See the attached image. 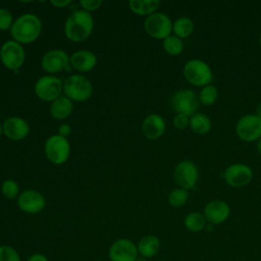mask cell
I'll return each instance as SVG.
<instances>
[{
	"label": "cell",
	"instance_id": "obj_37",
	"mask_svg": "<svg viewBox=\"0 0 261 261\" xmlns=\"http://www.w3.org/2000/svg\"><path fill=\"white\" fill-rule=\"evenodd\" d=\"M256 115L261 118V102H259L256 106Z\"/></svg>",
	"mask_w": 261,
	"mask_h": 261
},
{
	"label": "cell",
	"instance_id": "obj_34",
	"mask_svg": "<svg viewBox=\"0 0 261 261\" xmlns=\"http://www.w3.org/2000/svg\"><path fill=\"white\" fill-rule=\"evenodd\" d=\"M70 132H71L70 125L67 124V123H62L58 126V134L57 135L66 138L70 134Z\"/></svg>",
	"mask_w": 261,
	"mask_h": 261
},
{
	"label": "cell",
	"instance_id": "obj_6",
	"mask_svg": "<svg viewBox=\"0 0 261 261\" xmlns=\"http://www.w3.org/2000/svg\"><path fill=\"white\" fill-rule=\"evenodd\" d=\"M44 151L50 162L60 165L68 159L70 154V145L66 138L59 135H53L46 140Z\"/></svg>",
	"mask_w": 261,
	"mask_h": 261
},
{
	"label": "cell",
	"instance_id": "obj_12",
	"mask_svg": "<svg viewBox=\"0 0 261 261\" xmlns=\"http://www.w3.org/2000/svg\"><path fill=\"white\" fill-rule=\"evenodd\" d=\"M108 257L110 261H136L139 257L137 245L129 239H118L111 244Z\"/></svg>",
	"mask_w": 261,
	"mask_h": 261
},
{
	"label": "cell",
	"instance_id": "obj_4",
	"mask_svg": "<svg viewBox=\"0 0 261 261\" xmlns=\"http://www.w3.org/2000/svg\"><path fill=\"white\" fill-rule=\"evenodd\" d=\"M63 91L71 101H87L93 94V86L89 79L81 74H71L64 81Z\"/></svg>",
	"mask_w": 261,
	"mask_h": 261
},
{
	"label": "cell",
	"instance_id": "obj_18",
	"mask_svg": "<svg viewBox=\"0 0 261 261\" xmlns=\"http://www.w3.org/2000/svg\"><path fill=\"white\" fill-rule=\"evenodd\" d=\"M142 132L147 139L157 140L165 132V121L159 114H149L143 120Z\"/></svg>",
	"mask_w": 261,
	"mask_h": 261
},
{
	"label": "cell",
	"instance_id": "obj_32",
	"mask_svg": "<svg viewBox=\"0 0 261 261\" xmlns=\"http://www.w3.org/2000/svg\"><path fill=\"white\" fill-rule=\"evenodd\" d=\"M101 0H81L80 5L82 6L83 10H86L88 12L97 10L102 5Z\"/></svg>",
	"mask_w": 261,
	"mask_h": 261
},
{
	"label": "cell",
	"instance_id": "obj_10",
	"mask_svg": "<svg viewBox=\"0 0 261 261\" xmlns=\"http://www.w3.org/2000/svg\"><path fill=\"white\" fill-rule=\"evenodd\" d=\"M199 172L196 164L190 160L178 162L173 170V179L179 188L190 190L197 185Z\"/></svg>",
	"mask_w": 261,
	"mask_h": 261
},
{
	"label": "cell",
	"instance_id": "obj_38",
	"mask_svg": "<svg viewBox=\"0 0 261 261\" xmlns=\"http://www.w3.org/2000/svg\"><path fill=\"white\" fill-rule=\"evenodd\" d=\"M256 148H257V151L259 152V154H261V137L257 140V143H256Z\"/></svg>",
	"mask_w": 261,
	"mask_h": 261
},
{
	"label": "cell",
	"instance_id": "obj_19",
	"mask_svg": "<svg viewBox=\"0 0 261 261\" xmlns=\"http://www.w3.org/2000/svg\"><path fill=\"white\" fill-rule=\"evenodd\" d=\"M72 68L79 71H89L97 64L96 55L88 50H79L74 52L69 58Z\"/></svg>",
	"mask_w": 261,
	"mask_h": 261
},
{
	"label": "cell",
	"instance_id": "obj_31",
	"mask_svg": "<svg viewBox=\"0 0 261 261\" xmlns=\"http://www.w3.org/2000/svg\"><path fill=\"white\" fill-rule=\"evenodd\" d=\"M13 23L12 13L6 8H0V30H10Z\"/></svg>",
	"mask_w": 261,
	"mask_h": 261
},
{
	"label": "cell",
	"instance_id": "obj_41",
	"mask_svg": "<svg viewBox=\"0 0 261 261\" xmlns=\"http://www.w3.org/2000/svg\"><path fill=\"white\" fill-rule=\"evenodd\" d=\"M259 44H260V46H261V34H260V37H259Z\"/></svg>",
	"mask_w": 261,
	"mask_h": 261
},
{
	"label": "cell",
	"instance_id": "obj_35",
	"mask_svg": "<svg viewBox=\"0 0 261 261\" xmlns=\"http://www.w3.org/2000/svg\"><path fill=\"white\" fill-rule=\"evenodd\" d=\"M27 261H49L48 258L42 254V253H34L32 254L28 259Z\"/></svg>",
	"mask_w": 261,
	"mask_h": 261
},
{
	"label": "cell",
	"instance_id": "obj_2",
	"mask_svg": "<svg viewBox=\"0 0 261 261\" xmlns=\"http://www.w3.org/2000/svg\"><path fill=\"white\" fill-rule=\"evenodd\" d=\"M94 28V19L86 10H75L64 23V33L68 40L82 42L89 38Z\"/></svg>",
	"mask_w": 261,
	"mask_h": 261
},
{
	"label": "cell",
	"instance_id": "obj_11",
	"mask_svg": "<svg viewBox=\"0 0 261 261\" xmlns=\"http://www.w3.org/2000/svg\"><path fill=\"white\" fill-rule=\"evenodd\" d=\"M236 133L242 141H257L261 137V118L256 114H245L238 120Z\"/></svg>",
	"mask_w": 261,
	"mask_h": 261
},
{
	"label": "cell",
	"instance_id": "obj_27",
	"mask_svg": "<svg viewBox=\"0 0 261 261\" xmlns=\"http://www.w3.org/2000/svg\"><path fill=\"white\" fill-rule=\"evenodd\" d=\"M218 98V90L213 85L203 87L199 93V101L205 106L213 105Z\"/></svg>",
	"mask_w": 261,
	"mask_h": 261
},
{
	"label": "cell",
	"instance_id": "obj_7",
	"mask_svg": "<svg viewBox=\"0 0 261 261\" xmlns=\"http://www.w3.org/2000/svg\"><path fill=\"white\" fill-rule=\"evenodd\" d=\"M24 58L25 53L22 45L14 40L6 41L0 48V60L2 64L15 73L18 72V69L23 64Z\"/></svg>",
	"mask_w": 261,
	"mask_h": 261
},
{
	"label": "cell",
	"instance_id": "obj_23",
	"mask_svg": "<svg viewBox=\"0 0 261 261\" xmlns=\"http://www.w3.org/2000/svg\"><path fill=\"white\" fill-rule=\"evenodd\" d=\"M212 122L208 115L196 112L190 117V127L198 135H205L211 129Z\"/></svg>",
	"mask_w": 261,
	"mask_h": 261
},
{
	"label": "cell",
	"instance_id": "obj_36",
	"mask_svg": "<svg viewBox=\"0 0 261 261\" xmlns=\"http://www.w3.org/2000/svg\"><path fill=\"white\" fill-rule=\"evenodd\" d=\"M70 2H71L70 0H51V1H50V3H51L53 6L57 7V8L66 7L67 5L70 4Z\"/></svg>",
	"mask_w": 261,
	"mask_h": 261
},
{
	"label": "cell",
	"instance_id": "obj_8",
	"mask_svg": "<svg viewBox=\"0 0 261 261\" xmlns=\"http://www.w3.org/2000/svg\"><path fill=\"white\" fill-rule=\"evenodd\" d=\"M173 22L168 15L162 12H154L147 16L144 21V29L146 33L155 38L164 40L170 36L172 32Z\"/></svg>",
	"mask_w": 261,
	"mask_h": 261
},
{
	"label": "cell",
	"instance_id": "obj_16",
	"mask_svg": "<svg viewBox=\"0 0 261 261\" xmlns=\"http://www.w3.org/2000/svg\"><path fill=\"white\" fill-rule=\"evenodd\" d=\"M230 213L228 204L222 200H212L208 202L203 211V215L207 220V223L216 225L224 222Z\"/></svg>",
	"mask_w": 261,
	"mask_h": 261
},
{
	"label": "cell",
	"instance_id": "obj_39",
	"mask_svg": "<svg viewBox=\"0 0 261 261\" xmlns=\"http://www.w3.org/2000/svg\"><path fill=\"white\" fill-rule=\"evenodd\" d=\"M136 261H148V259L147 258H144V257H138L137 259H136Z\"/></svg>",
	"mask_w": 261,
	"mask_h": 261
},
{
	"label": "cell",
	"instance_id": "obj_20",
	"mask_svg": "<svg viewBox=\"0 0 261 261\" xmlns=\"http://www.w3.org/2000/svg\"><path fill=\"white\" fill-rule=\"evenodd\" d=\"M138 252L141 257L153 258L160 250V241L154 234H146L137 244Z\"/></svg>",
	"mask_w": 261,
	"mask_h": 261
},
{
	"label": "cell",
	"instance_id": "obj_28",
	"mask_svg": "<svg viewBox=\"0 0 261 261\" xmlns=\"http://www.w3.org/2000/svg\"><path fill=\"white\" fill-rule=\"evenodd\" d=\"M189 198V192L182 188H176L172 190L168 195V203L172 207H181L186 204Z\"/></svg>",
	"mask_w": 261,
	"mask_h": 261
},
{
	"label": "cell",
	"instance_id": "obj_26",
	"mask_svg": "<svg viewBox=\"0 0 261 261\" xmlns=\"http://www.w3.org/2000/svg\"><path fill=\"white\" fill-rule=\"evenodd\" d=\"M163 49L170 55H178L184 50V43L180 38L170 35L163 40Z\"/></svg>",
	"mask_w": 261,
	"mask_h": 261
},
{
	"label": "cell",
	"instance_id": "obj_24",
	"mask_svg": "<svg viewBox=\"0 0 261 261\" xmlns=\"http://www.w3.org/2000/svg\"><path fill=\"white\" fill-rule=\"evenodd\" d=\"M184 224L188 230L192 232H199L205 229L207 225V220L204 217L203 213L193 211L186 215L184 219Z\"/></svg>",
	"mask_w": 261,
	"mask_h": 261
},
{
	"label": "cell",
	"instance_id": "obj_22",
	"mask_svg": "<svg viewBox=\"0 0 261 261\" xmlns=\"http://www.w3.org/2000/svg\"><path fill=\"white\" fill-rule=\"evenodd\" d=\"M130 10L139 15H150L156 11L160 5L159 0H130Z\"/></svg>",
	"mask_w": 261,
	"mask_h": 261
},
{
	"label": "cell",
	"instance_id": "obj_25",
	"mask_svg": "<svg viewBox=\"0 0 261 261\" xmlns=\"http://www.w3.org/2000/svg\"><path fill=\"white\" fill-rule=\"evenodd\" d=\"M194 31V22L188 16H179L172 24V32L180 39L191 36Z\"/></svg>",
	"mask_w": 261,
	"mask_h": 261
},
{
	"label": "cell",
	"instance_id": "obj_15",
	"mask_svg": "<svg viewBox=\"0 0 261 261\" xmlns=\"http://www.w3.org/2000/svg\"><path fill=\"white\" fill-rule=\"evenodd\" d=\"M46 205L44 196L36 190H25L17 197L18 208L29 214L41 212Z\"/></svg>",
	"mask_w": 261,
	"mask_h": 261
},
{
	"label": "cell",
	"instance_id": "obj_33",
	"mask_svg": "<svg viewBox=\"0 0 261 261\" xmlns=\"http://www.w3.org/2000/svg\"><path fill=\"white\" fill-rule=\"evenodd\" d=\"M173 124L178 129H184L190 125V118L185 114H176L173 118Z\"/></svg>",
	"mask_w": 261,
	"mask_h": 261
},
{
	"label": "cell",
	"instance_id": "obj_5",
	"mask_svg": "<svg viewBox=\"0 0 261 261\" xmlns=\"http://www.w3.org/2000/svg\"><path fill=\"white\" fill-rule=\"evenodd\" d=\"M199 97L190 89H180L175 91L170 97V107L177 114L192 116L199 107Z\"/></svg>",
	"mask_w": 261,
	"mask_h": 261
},
{
	"label": "cell",
	"instance_id": "obj_1",
	"mask_svg": "<svg viewBox=\"0 0 261 261\" xmlns=\"http://www.w3.org/2000/svg\"><path fill=\"white\" fill-rule=\"evenodd\" d=\"M9 31L14 41L19 44H29L40 36L42 21L36 14L24 13L13 21Z\"/></svg>",
	"mask_w": 261,
	"mask_h": 261
},
{
	"label": "cell",
	"instance_id": "obj_40",
	"mask_svg": "<svg viewBox=\"0 0 261 261\" xmlns=\"http://www.w3.org/2000/svg\"><path fill=\"white\" fill-rule=\"evenodd\" d=\"M3 133V130H2V125L0 124V136H1V134Z\"/></svg>",
	"mask_w": 261,
	"mask_h": 261
},
{
	"label": "cell",
	"instance_id": "obj_9",
	"mask_svg": "<svg viewBox=\"0 0 261 261\" xmlns=\"http://www.w3.org/2000/svg\"><path fill=\"white\" fill-rule=\"evenodd\" d=\"M63 90L61 80L55 75H43L35 84V93L43 101L53 102Z\"/></svg>",
	"mask_w": 261,
	"mask_h": 261
},
{
	"label": "cell",
	"instance_id": "obj_21",
	"mask_svg": "<svg viewBox=\"0 0 261 261\" xmlns=\"http://www.w3.org/2000/svg\"><path fill=\"white\" fill-rule=\"evenodd\" d=\"M73 109L72 101L66 96H60L55 99L50 105V114L55 119H65L67 118Z\"/></svg>",
	"mask_w": 261,
	"mask_h": 261
},
{
	"label": "cell",
	"instance_id": "obj_30",
	"mask_svg": "<svg viewBox=\"0 0 261 261\" xmlns=\"http://www.w3.org/2000/svg\"><path fill=\"white\" fill-rule=\"evenodd\" d=\"M0 261H21V258L12 246L0 245Z\"/></svg>",
	"mask_w": 261,
	"mask_h": 261
},
{
	"label": "cell",
	"instance_id": "obj_29",
	"mask_svg": "<svg viewBox=\"0 0 261 261\" xmlns=\"http://www.w3.org/2000/svg\"><path fill=\"white\" fill-rule=\"evenodd\" d=\"M1 191L3 196L7 199H14L19 196L18 184L11 178H7L2 182Z\"/></svg>",
	"mask_w": 261,
	"mask_h": 261
},
{
	"label": "cell",
	"instance_id": "obj_3",
	"mask_svg": "<svg viewBox=\"0 0 261 261\" xmlns=\"http://www.w3.org/2000/svg\"><path fill=\"white\" fill-rule=\"evenodd\" d=\"M185 79L192 85L205 87L210 85L213 80V73L210 66L201 59H190L186 62L184 69Z\"/></svg>",
	"mask_w": 261,
	"mask_h": 261
},
{
	"label": "cell",
	"instance_id": "obj_17",
	"mask_svg": "<svg viewBox=\"0 0 261 261\" xmlns=\"http://www.w3.org/2000/svg\"><path fill=\"white\" fill-rule=\"evenodd\" d=\"M2 130L8 139L12 141H21L29 135L30 125L27 120L21 117L10 116L4 120Z\"/></svg>",
	"mask_w": 261,
	"mask_h": 261
},
{
	"label": "cell",
	"instance_id": "obj_14",
	"mask_svg": "<svg viewBox=\"0 0 261 261\" xmlns=\"http://www.w3.org/2000/svg\"><path fill=\"white\" fill-rule=\"evenodd\" d=\"M224 180L233 188H241L248 185L253 178L252 169L243 163H233L225 168L223 172Z\"/></svg>",
	"mask_w": 261,
	"mask_h": 261
},
{
	"label": "cell",
	"instance_id": "obj_13",
	"mask_svg": "<svg viewBox=\"0 0 261 261\" xmlns=\"http://www.w3.org/2000/svg\"><path fill=\"white\" fill-rule=\"evenodd\" d=\"M69 56L61 49H53L44 54L41 59L42 68L48 73H56L62 70H70Z\"/></svg>",
	"mask_w": 261,
	"mask_h": 261
}]
</instances>
